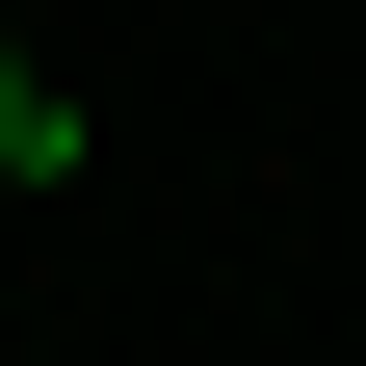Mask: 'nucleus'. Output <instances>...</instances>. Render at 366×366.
I'll use <instances>...</instances> for the list:
<instances>
[{
  "label": "nucleus",
  "instance_id": "f257e3e1",
  "mask_svg": "<svg viewBox=\"0 0 366 366\" xmlns=\"http://www.w3.org/2000/svg\"><path fill=\"white\" fill-rule=\"evenodd\" d=\"M0 183H79V105H53L26 53H0Z\"/></svg>",
  "mask_w": 366,
  "mask_h": 366
}]
</instances>
